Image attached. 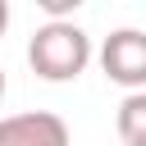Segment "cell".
I'll return each mask as SVG.
<instances>
[{"mask_svg":"<svg viewBox=\"0 0 146 146\" xmlns=\"http://www.w3.org/2000/svg\"><path fill=\"white\" fill-rule=\"evenodd\" d=\"M27 64L41 82H73L91 64V36L78 23H46L27 41Z\"/></svg>","mask_w":146,"mask_h":146,"instance_id":"1","label":"cell"},{"mask_svg":"<svg viewBox=\"0 0 146 146\" xmlns=\"http://www.w3.org/2000/svg\"><path fill=\"white\" fill-rule=\"evenodd\" d=\"M100 68H105L110 82L128 87V96L141 91L146 87V32H137V27L110 32L105 46H100Z\"/></svg>","mask_w":146,"mask_h":146,"instance_id":"2","label":"cell"},{"mask_svg":"<svg viewBox=\"0 0 146 146\" xmlns=\"http://www.w3.org/2000/svg\"><path fill=\"white\" fill-rule=\"evenodd\" d=\"M0 146H73V137L55 110H23L0 119Z\"/></svg>","mask_w":146,"mask_h":146,"instance_id":"3","label":"cell"},{"mask_svg":"<svg viewBox=\"0 0 146 146\" xmlns=\"http://www.w3.org/2000/svg\"><path fill=\"white\" fill-rule=\"evenodd\" d=\"M114 128H119V141H123V146H146V91L123 96Z\"/></svg>","mask_w":146,"mask_h":146,"instance_id":"4","label":"cell"},{"mask_svg":"<svg viewBox=\"0 0 146 146\" xmlns=\"http://www.w3.org/2000/svg\"><path fill=\"white\" fill-rule=\"evenodd\" d=\"M5 27H9V5L0 0V36H5Z\"/></svg>","mask_w":146,"mask_h":146,"instance_id":"5","label":"cell"},{"mask_svg":"<svg viewBox=\"0 0 146 146\" xmlns=\"http://www.w3.org/2000/svg\"><path fill=\"white\" fill-rule=\"evenodd\" d=\"M0 100H5V68H0Z\"/></svg>","mask_w":146,"mask_h":146,"instance_id":"6","label":"cell"}]
</instances>
